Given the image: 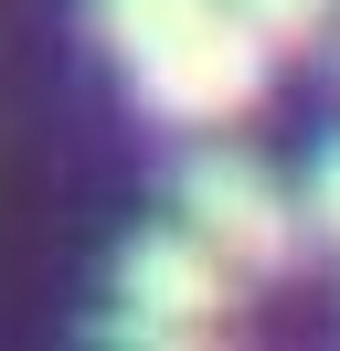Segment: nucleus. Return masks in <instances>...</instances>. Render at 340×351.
I'll list each match as a JSON object with an SVG mask.
<instances>
[{
  "label": "nucleus",
  "mask_w": 340,
  "mask_h": 351,
  "mask_svg": "<svg viewBox=\"0 0 340 351\" xmlns=\"http://www.w3.org/2000/svg\"><path fill=\"white\" fill-rule=\"evenodd\" d=\"M234 319V266L212 256L191 223H149V234L117 245V277H106V330L117 341H212Z\"/></svg>",
  "instance_id": "nucleus-2"
},
{
  "label": "nucleus",
  "mask_w": 340,
  "mask_h": 351,
  "mask_svg": "<svg viewBox=\"0 0 340 351\" xmlns=\"http://www.w3.org/2000/svg\"><path fill=\"white\" fill-rule=\"evenodd\" d=\"M181 223L234 266V277H287L308 213L287 202V181H276L255 149H191L181 160Z\"/></svg>",
  "instance_id": "nucleus-3"
},
{
  "label": "nucleus",
  "mask_w": 340,
  "mask_h": 351,
  "mask_svg": "<svg viewBox=\"0 0 340 351\" xmlns=\"http://www.w3.org/2000/svg\"><path fill=\"white\" fill-rule=\"evenodd\" d=\"M308 223H319V234L340 245V138L319 149V171H308Z\"/></svg>",
  "instance_id": "nucleus-5"
},
{
  "label": "nucleus",
  "mask_w": 340,
  "mask_h": 351,
  "mask_svg": "<svg viewBox=\"0 0 340 351\" xmlns=\"http://www.w3.org/2000/svg\"><path fill=\"white\" fill-rule=\"evenodd\" d=\"M96 43L117 53V75L138 86L149 117L170 128H234L266 96V32L234 0H85Z\"/></svg>",
  "instance_id": "nucleus-1"
},
{
  "label": "nucleus",
  "mask_w": 340,
  "mask_h": 351,
  "mask_svg": "<svg viewBox=\"0 0 340 351\" xmlns=\"http://www.w3.org/2000/svg\"><path fill=\"white\" fill-rule=\"evenodd\" d=\"M255 32H266V53H298V43H319L330 32V0H234Z\"/></svg>",
  "instance_id": "nucleus-4"
}]
</instances>
